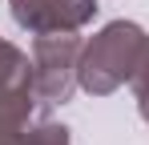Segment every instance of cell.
Instances as JSON below:
<instances>
[{"label": "cell", "mask_w": 149, "mask_h": 145, "mask_svg": "<svg viewBox=\"0 0 149 145\" xmlns=\"http://www.w3.org/2000/svg\"><path fill=\"white\" fill-rule=\"evenodd\" d=\"M145 48V28L133 20H109L101 32H93V40H85L81 48V89L89 97H109L121 85L133 81L137 56Z\"/></svg>", "instance_id": "1"}, {"label": "cell", "mask_w": 149, "mask_h": 145, "mask_svg": "<svg viewBox=\"0 0 149 145\" xmlns=\"http://www.w3.org/2000/svg\"><path fill=\"white\" fill-rule=\"evenodd\" d=\"M81 48L77 32H49L32 40V89L40 105H65L81 89Z\"/></svg>", "instance_id": "2"}, {"label": "cell", "mask_w": 149, "mask_h": 145, "mask_svg": "<svg viewBox=\"0 0 149 145\" xmlns=\"http://www.w3.org/2000/svg\"><path fill=\"white\" fill-rule=\"evenodd\" d=\"M36 105L32 56L0 36V145H8L24 125L36 121Z\"/></svg>", "instance_id": "3"}, {"label": "cell", "mask_w": 149, "mask_h": 145, "mask_svg": "<svg viewBox=\"0 0 149 145\" xmlns=\"http://www.w3.org/2000/svg\"><path fill=\"white\" fill-rule=\"evenodd\" d=\"M12 20L32 36L49 32H81L97 16V0H8Z\"/></svg>", "instance_id": "4"}, {"label": "cell", "mask_w": 149, "mask_h": 145, "mask_svg": "<svg viewBox=\"0 0 149 145\" xmlns=\"http://www.w3.org/2000/svg\"><path fill=\"white\" fill-rule=\"evenodd\" d=\"M8 145H73V137H69V129H65V125L36 117L32 125H24V129H20Z\"/></svg>", "instance_id": "5"}, {"label": "cell", "mask_w": 149, "mask_h": 145, "mask_svg": "<svg viewBox=\"0 0 149 145\" xmlns=\"http://www.w3.org/2000/svg\"><path fill=\"white\" fill-rule=\"evenodd\" d=\"M133 93H137V101H145L149 97V36H145V48H141V56H137V69H133Z\"/></svg>", "instance_id": "6"}, {"label": "cell", "mask_w": 149, "mask_h": 145, "mask_svg": "<svg viewBox=\"0 0 149 145\" xmlns=\"http://www.w3.org/2000/svg\"><path fill=\"white\" fill-rule=\"evenodd\" d=\"M137 109H141V121L149 125V97H145V101H137Z\"/></svg>", "instance_id": "7"}]
</instances>
